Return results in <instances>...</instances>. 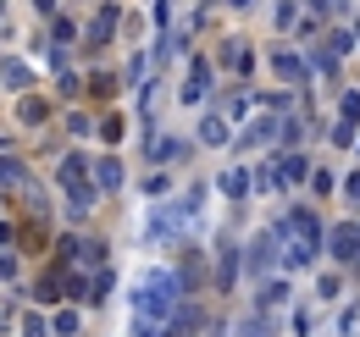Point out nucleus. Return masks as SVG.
<instances>
[{"label": "nucleus", "mask_w": 360, "mask_h": 337, "mask_svg": "<svg viewBox=\"0 0 360 337\" xmlns=\"http://www.w3.org/2000/svg\"><path fill=\"white\" fill-rule=\"evenodd\" d=\"M178 293H183V282L172 277V271H150L144 282H139V293H134V310H139V321L150 326H161V321H172V310H178Z\"/></svg>", "instance_id": "1"}, {"label": "nucleus", "mask_w": 360, "mask_h": 337, "mask_svg": "<svg viewBox=\"0 0 360 337\" xmlns=\"http://www.w3.org/2000/svg\"><path fill=\"white\" fill-rule=\"evenodd\" d=\"M277 238H283V227H271V232L255 238V249H250V271H255V277H266V271H271V260H277Z\"/></svg>", "instance_id": "2"}, {"label": "nucleus", "mask_w": 360, "mask_h": 337, "mask_svg": "<svg viewBox=\"0 0 360 337\" xmlns=\"http://www.w3.org/2000/svg\"><path fill=\"white\" fill-rule=\"evenodd\" d=\"M333 254H338V260L360 254V227H333Z\"/></svg>", "instance_id": "3"}, {"label": "nucleus", "mask_w": 360, "mask_h": 337, "mask_svg": "<svg viewBox=\"0 0 360 337\" xmlns=\"http://www.w3.org/2000/svg\"><path fill=\"white\" fill-rule=\"evenodd\" d=\"M217 282H222V288L238 282V244H233V238H222V271H217Z\"/></svg>", "instance_id": "4"}, {"label": "nucleus", "mask_w": 360, "mask_h": 337, "mask_svg": "<svg viewBox=\"0 0 360 337\" xmlns=\"http://www.w3.org/2000/svg\"><path fill=\"white\" fill-rule=\"evenodd\" d=\"M222 194L227 199H244V194H250V177H244V171H222Z\"/></svg>", "instance_id": "5"}, {"label": "nucleus", "mask_w": 360, "mask_h": 337, "mask_svg": "<svg viewBox=\"0 0 360 337\" xmlns=\"http://www.w3.org/2000/svg\"><path fill=\"white\" fill-rule=\"evenodd\" d=\"M200 138H205V144H227V122L222 117H205V122H200Z\"/></svg>", "instance_id": "6"}, {"label": "nucleus", "mask_w": 360, "mask_h": 337, "mask_svg": "<svg viewBox=\"0 0 360 337\" xmlns=\"http://www.w3.org/2000/svg\"><path fill=\"white\" fill-rule=\"evenodd\" d=\"M271 133H277V122H271V117H266V122H255V127H250V133H244L238 144H266Z\"/></svg>", "instance_id": "7"}, {"label": "nucleus", "mask_w": 360, "mask_h": 337, "mask_svg": "<svg viewBox=\"0 0 360 337\" xmlns=\"http://www.w3.org/2000/svg\"><path fill=\"white\" fill-rule=\"evenodd\" d=\"M150 155H155V161H178L183 144H178V138H161V144H150Z\"/></svg>", "instance_id": "8"}, {"label": "nucleus", "mask_w": 360, "mask_h": 337, "mask_svg": "<svg viewBox=\"0 0 360 337\" xmlns=\"http://www.w3.org/2000/svg\"><path fill=\"white\" fill-rule=\"evenodd\" d=\"M94 177H100V188H117V183H122V166H117V161H100Z\"/></svg>", "instance_id": "9"}, {"label": "nucleus", "mask_w": 360, "mask_h": 337, "mask_svg": "<svg viewBox=\"0 0 360 337\" xmlns=\"http://www.w3.org/2000/svg\"><path fill=\"white\" fill-rule=\"evenodd\" d=\"M271 67H277V72H283V78H305V67H300V61H294V55H288V50H283V55H277V61H271Z\"/></svg>", "instance_id": "10"}, {"label": "nucleus", "mask_w": 360, "mask_h": 337, "mask_svg": "<svg viewBox=\"0 0 360 337\" xmlns=\"http://www.w3.org/2000/svg\"><path fill=\"white\" fill-rule=\"evenodd\" d=\"M255 183H261V188H277V183H283V171H277V166H261V177H255Z\"/></svg>", "instance_id": "11"}, {"label": "nucleus", "mask_w": 360, "mask_h": 337, "mask_svg": "<svg viewBox=\"0 0 360 337\" xmlns=\"http://www.w3.org/2000/svg\"><path fill=\"white\" fill-rule=\"evenodd\" d=\"M283 298H288V288H283V282H271L266 293H261V304H283Z\"/></svg>", "instance_id": "12"}, {"label": "nucleus", "mask_w": 360, "mask_h": 337, "mask_svg": "<svg viewBox=\"0 0 360 337\" xmlns=\"http://www.w3.org/2000/svg\"><path fill=\"white\" fill-rule=\"evenodd\" d=\"M17 177H22V166H17V161H0V183H17Z\"/></svg>", "instance_id": "13"}, {"label": "nucleus", "mask_w": 360, "mask_h": 337, "mask_svg": "<svg viewBox=\"0 0 360 337\" xmlns=\"http://www.w3.org/2000/svg\"><path fill=\"white\" fill-rule=\"evenodd\" d=\"M238 337H266V321H244V326H238Z\"/></svg>", "instance_id": "14"}, {"label": "nucleus", "mask_w": 360, "mask_h": 337, "mask_svg": "<svg viewBox=\"0 0 360 337\" xmlns=\"http://www.w3.org/2000/svg\"><path fill=\"white\" fill-rule=\"evenodd\" d=\"M344 194H349V199H360V171L349 177V188H344Z\"/></svg>", "instance_id": "15"}, {"label": "nucleus", "mask_w": 360, "mask_h": 337, "mask_svg": "<svg viewBox=\"0 0 360 337\" xmlns=\"http://www.w3.org/2000/svg\"><path fill=\"white\" fill-rule=\"evenodd\" d=\"M233 6H250V0H233Z\"/></svg>", "instance_id": "16"}]
</instances>
